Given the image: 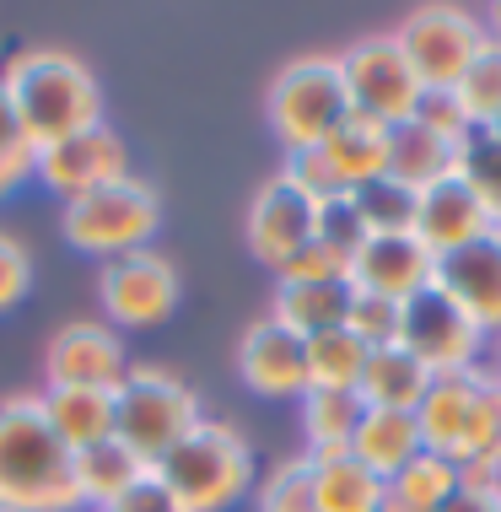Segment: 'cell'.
I'll return each mask as SVG.
<instances>
[{
  "mask_svg": "<svg viewBox=\"0 0 501 512\" xmlns=\"http://www.w3.org/2000/svg\"><path fill=\"white\" fill-rule=\"evenodd\" d=\"M0 92H6L11 114L38 151L103 119V87H97L92 65L71 49L38 44L11 54L6 71H0Z\"/></svg>",
  "mask_w": 501,
  "mask_h": 512,
  "instance_id": "obj_1",
  "label": "cell"
},
{
  "mask_svg": "<svg viewBox=\"0 0 501 512\" xmlns=\"http://www.w3.org/2000/svg\"><path fill=\"white\" fill-rule=\"evenodd\" d=\"M238 378L264 399H302L308 394V340H297L270 313L254 318L238 340Z\"/></svg>",
  "mask_w": 501,
  "mask_h": 512,
  "instance_id": "obj_14",
  "label": "cell"
},
{
  "mask_svg": "<svg viewBox=\"0 0 501 512\" xmlns=\"http://www.w3.org/2000/svg\"><path fill=\"white\" fill-rule=\"evenodd\" d=\"M496 221L485 216V205L475 200V189L464 184V178H442V184L421 189V211H415V238H421L431 254H458V248L491 238Z\"/></svg>",
  "mask_w": 501,
  "mask_h": 512,
  "instance_id": "obj_17",
  "label": "cell"
},
{
  "mask_svg": "<svg viewBox=\"0 0 501 512\" xmlns=\"http://www.w3.org/2000/svg\"><path fill=\"white\" fill-rule=\"evenodd\" d=\"M200 421V394L167 367H130L114 389V437L146 464L173 453Z\"/></svg>",
  "mask_w": 501,
  "mask_h": 512,
  "instance_id": "obj_4",
  "label": "cell"
},
{
  "mask_svg": "<svg viewBox=\"0 0 501 512\" xmlns=\"http://www.w3.org/2000/svg\"><path fill=\"white\" fill-rule=\"evenodd\" d=\"M415 119H421V124H431L437 135H448V141H464V135L475 130V124H469V114L458 108V98H453V92H426V98H421V108H415Z\"/></svg>",
  "mask_w": 501,
  "mask_h": 512,
  "instance_id": "obj_38",
  "label": "cell"
},
{
  "mask_svg": "<svg viewBox=\"0 0 501 512\" xmlns=\"http://www.w3.org/2000/svg\"><path fill=\"white\" fill-rule=\"evenodd\" d=\"M485 38H496V44H501V0H496V6H485Z\"/></svg>",
  "mask_w": 501,
  "mask_h": 512,
  "instance_id": "obj_41",
  "label": "cell"
},
{
  "mask_svg": "<svg viewBox=\"0 0 501 512\" xmlns=\"http://www.w3.org/2000/svg\"><path fill=\"white\" fill-rule=\"evenodd\" d=\"M458 486H464V480H458V464L421 448L399 475L383 480V512H442L458 496Z\"/></svg>",
  "mask_w": 501,
  "mask_h": 512,
  "instance_id": "obj_25",
  "label": "cell"
},
{
  "mask_svg": "<svg viewBox=\"0 0 501 512\" xmlns=\"http://www.w3.org/2000/svg\"><path fill=\"white\" fill-rule=\"evenodd\" d=\"M313 216H318V200L308 189L291 173H270L254 189V200H248V221H243L248 254L281 275L286 259H297L302 248L313 243Z\"/></svg>",
  "mask_w": 501,
  "mask_h": 512,
  "instance_id": "obj_11",
  "label": "cell"
},
{
  "mask_svg": "<svg viewBox=\"0 0 501 512\" xmlns=\"http://www.w3.org/2000/svg\"><path fill=\"white\" fill-rule=\"evenodd\" d=\"M351 453L372 469L378 480L399 475L415 453H421V426H415L410 410H367L356 421V437H351Z\"/></svg>",
  "mask_w": 501,
  "mask_h": 512,
  "instance_id": "obj_26",
  "label": "cell"
},
{
  "mask_svg": "<svg viewBox=\"0 0 501 512\" xmlns=\"http://www.w3.org/2000/svg\"><path fill=\"white\" fill-rule=\"evenodd\" d=\"M0 507L76 512V453L54 437L38 394L0 399Z\"/></svg>",
  "mask_w": 501,
  "mask_h": 512,
  "instance_id": "obj_2",
  "label": "cell"
},
{
  "mask_svg": "<svg viewBox=\"0 0 501 512\" xmlns=\"http://www.w3.org/2000/svg\"><path fill=\"white\" fill-rule=\"evenodd\" d=\"M345 313H351V281H275L270 318L297 340L345 329Z\"/></svg>",
  "mask_w": 501,
  "mask_h": 512,
  "instance_id": "obj_19",
  "label": "cell"
},
{
  "mask_svg": "<svg viewBox=\"0 0 501 512\" xmlns=\"http://www.w3.org/2000/svg\"><path fill=\"white\" fill-rule=\"evenodd\" d=\"M130 173V151H124L119 130L114 124H87V130L65 135V141H54L38 151V168L33 178L44 189H54L60 200H76V195H92V189L114 184V178Z\"/></svg>",
  "mask_w": 501,
  "mask_h": 512,
  "instance_id": "obj_12",
  "label": "cell"
},
{
  "mask_svg": "<svg viewBox=\"0 0 501 512\" xmlns=\"http://www.w3.org/2000/svg\"><path fill=\"white\" fill-rule=\"evenodd\" d=\"M38 405H44L54 437H60L71 453L114 437V389H71V383H49V389L38 394Z\"/></svg>",
  "mask_w": 501,
  "mask_h": 512,
  "instance_id": "obj_21",
  "label": "cell"
},
{
  "mask_svg": "<svg viewBox=\"0 0 501 512\" xmlns=\"http://www.w3.org/2000/svg\"><path fill=\"white\" fill-rule=\"evenodd\" d=\"M340 76H345L351 114L383 124V130L415 119V108L426 98V87L415 81L394 33H367V38H356L351 49H340Z\"/></svg>",
  "mask_w": 501,
  "mask_h": 512,
  "instance_id": "obj_8",
  "label": "cell"
},
{
  "mask_svg": "<svg viewBox=\"0 0 501 512\" xmlns=\"http://www.w3.org/2000/svg\"><path fill=\"white\" fill-rule=\"evenodd\" d=\"M308 464H313L318 512H383V480L351 448L308 453Z\"/></svg>",
  "mask_w": 501,
  "mask_h": 512,
  "instance_id": "obj_24",
  "label": "cell"
},
{
  "mask_svg": "<svg viewBox=\"0 0 501 512\" xmlns=\"http://www.w3.org/2000/svg\"><path fill=\"white\" fill-rule=\"evenodd\" d=\"M264 114H270V130L286 151L324 146V135L351 114L340 54H297L291 65H281V76L270 81V98H264Z\"/></svg>",
  "mask_w": 501,
  "mask_h": 512,
  "instance_id": "obj_6",
  "label": "cell"
},
{
  "mask_svg": "<svg viewBox=\"0 0 501 512\" xmlns=\"http://www.w3.org/2000/svg\"><path fill=\"white\" fill-rule=\"evenodd\" d=\"M356 211L367 221L372 238H394V232H415V211H421V189L399 184V178H372V184L351 189Z\"/></svg>",
  "mask_w": 501,
  "mask_h": 512,
  "instance_id": "obj_28",
  "label": "cell"
},
{
  "mask_svg": "<svg viewBox=\"0 0 501 512\" xmlns=\"http://www.w3.org/2000/svg\"><path fill=\"white\" fill-rule=\"evenodd\" d=\"M361 415H367V405H361L356 389H308L302 394V437H308V453L351 448Z\"/></svg>",
  "mask_w": 501,
  "mask_h": 512,
  "instance_id": "obj_27",
  "label": "cell"
},
{
  "mask_svg": "<svg viewBox=\"0 0 501 512\" xmlns=\"http://www.w3.org/2000/svg\"><path fill=\"white\" fill-rule=\"evenodd\" d=\"M108 512H189V507H184L173 491L162 486V480H157V469H146V475L135 480V486L124 491V496H119V502L108 507Z\"/></svg>",
  "mask_w": 501,
  "mask_h": 512,
  "instance_id": "obj_39",
  "label": "cell"
},
{
  "mask_svg": "<svg viewBox=\"0 0 501 512\" xmlns=\"http://www.w3.org/2000/svg\"><path fill=\"white\" fill-rule=\"evenodd\" d=\"M254 507H259V512H318V491H313V464H308V453L275 464L270 480H264L259 496H254Z\"/></svg>",
  "mask_w": 501,
  "mask_h": 512,
  "instance_id": "obj_34",
  "label": "cell"
},
{
  "mask_svg": "<svg viewBox=\"0 0 501 512\" xmlns=\"http://www.w3.org/2000/svg\"><path fill=\"white\" fill-rule=\"evenodd\" d=\"M431 286H437L442 297H453L469 324H480L485 335L496 340L501 335V227L491 238L458 248V254H442Z\"/></svg>",
  "mask_w": 501,
  "mask_h": 512,
  "instance_id": "obj_15",
  "label": "cell"
},
{
  "mask_svg": "<svg viewBox=\"0 0 501 512\" xmlns=\"http://www.w3.org/2000/svg\"><path fill=\"white\" fill-rule=\"evenodd\" d=\"M318 151H324V162H329V173L340 189H361V184H372V178L388 173V130L372 119H361V114H345L324 135Z\"/></svg>",
  "mask_w": 501,
  "mask_h": 512,
  "instance_id": "obj_22",
  "label": "cell"
},
{
  "mask_svg": "<svg viewBox=\"0 0 501 512\" xmlns=\"http://www.w3.org/2000/svg\"><path fill=\"white\" fill-rule=\"evenodd\" d=\"M372 232H367V221H361L356 211V195L351 189H340V195H329V200H318V216H313V243H324L329 254H340L345 265L361 254V243H367Z\"/></svg>",
  "mask_w": 501,
  "mask_h": 512,
  "instance_id": "obj_32",
  "label": "cell"
},
{
  "mask_svg": "<svg viewBox=\"0 0 501 512\" xmlns=\"http://www.w3.org/2000/svg\"><path fill=\"white\" fill-rule=\"evenodd\" d=\"M399 345L421 356L431 378H442V372H469L491 356V335H485L480 324H469L464 308H458L453 297H442L437 286H426V292H415L405 302V340Z\"/></svg>",
  "mask_w": 501,
  "mask_h": 512,
  "instance_id": "obj_10",
  "label": "cell"
},
{
  "mask_svg": "<svg viewBox=\"0 0 501 512\" xmlns=\"http://www.w3.org/2000/svg\"><path fill=\"white\" fill-rule=\"evenodd\" d=\"M394 38L426 92H453L464 81V71L475 65V54L485 49V22H480V11L437 0V6H415L394 27Z\"/></svg>",
  "mask_w": 501,
  "mask_h": 512,
  "instance_id": "obj_7",
  "label": "cell"
},
{
  "mask_svg": "<svg viewBox=\"0 0 501 512\" xmlns=\"http://www.w3.org/2000/svg\"><path fill=\"white\" fill-rule=\"evenodd\" d=\"M458 178L475 189V200L485 205V216L501 227V141L485 130L464 135V151H458Z\"/></svg>",
  "mask_w": 501,
  "mask_h": 512,
  "instance_id": "obj_31",
  "label": "cell"
},
{
  "mask_svg": "<svg viewBox=\"0 0 501 512\" xmlns=\"http://www.w3.org/2000/svg\"><path fill=\"white\" fill-rule=\"evenodd\" d=\"M157 227H162V195L135 173L60 205L65 243L81 248V254H97V259H119L130 248H146L157 238Z\"/></svg>",
  "mask_w": 501,
  "mask_h": 512,
  "instance_id": "obj_5",
  "label": "cell"
},
{
  "mask_svg": "<svg viewBox=\"0 0 501 512\" xmlns=\"http://www.w3.org/2000/svg\"><path fill=\"white\" fill-rule=\"evenodd\" d=\"M431 389V372L415 351L405 345H383V351H367V367H361V405L367 410H421V399Z\"/></svg>",
  "mask_w": 501,
  "mask_h": 512,
  "instance_id": "obj_20",
  "label": "cell"
},
{
  "mask_svg": "<svg viewBox=\"0 0 501 512\" xmlns=\"http://www.w3.org/2000/svg\"><path fill=\"white\" fill-rule=\"evenodd\" d=\"M485 135H496V141H501V114H496L491 124H485Z\"/></svg>",
  "mask_w": 501,
  "mask_h": 512,
  "instance_id": "obj_43",
  "label": "cell"
},
{
  "mask_svg": "<svg viewBox=\"0 0 501 512\" xmlns=\"http://www.w3.org/2000/svg\"><path fill=\"white\" fill-rule=\"evenodd\" d=\"M49 383H71V389H119L130 372V351L114 335V324L97 318H71L65 329H54L49 340Z\"/></svg>",
  "mask_w": 501,
  "mask_h": 512,
  "instance_id": "obj_13",
  "label": "cell"
},
{
  "mask_svg": "<svg viewBox=\"0 0 501 512\" xmlns=\"http://www.w3.org/2000/svg\"><path fill=\"white\" fill-rule=\"evenodd\" d=\"M367 367V345L351 329H329L308 340V389H356Z\"/></svg>",
  "mask_w": 501,
  "mask_h": 512,
  "instance_id": "obj_29",
  "label": "cell"
},
{
  "mask_svg": "<svg viewBox=\"0 0 501 512\" xmlns=\"http://www.w3.org/2000/svg\"><path fill=\"white\" fill-rule=\"evenodd\" d=\"M38 168V146L27 141V130L17 124V114H11L6 92H0V200L11 195V189H22L27 178H33Z\"/></svg>",
  "mask_w": 501,
  "mask_h": 512,
  "instance_id": "obj_35",
  "label": "cell"
},
{
  "mask_svg": "<svg viewBox=\"0 0 501 512\" xmlns=\"http://www.w3.org/2000/svg\"><path fill=\"white\" fill-rule=\"evenodd\" d=\"M442 512H501V496L496 491H469V486H458V496Z\"/></svg>",
  "mask_w": 501,
  "mask_h": 512,
  "instance_id": "obj_40",
  "label": "cell"
},
{
  "mask_svg": "<svg viewBox=\"0 0 501 512\" xmlns=\"http://www.w3.org/2000/svg\"><path fill=\"white\" fill-rule=\"evenodd\" d=\"M151 469L189 512H227L254 486V448L232 421H200Z\"/></svg>",
  "mask_w": 501,
  "mask_h": 512,
  "instance_id": "obj_3",
  "label": "cell"
},
{
  "mask_svg": "<svg viewBox=\"0 0 501 512\" xmlns=\"http://www.w3.org/2000/svg\"><path fill=\"white\" fill-rule=\"evenodd\" d=\"M146 469L151 464L141 459V453L124 448L119 437H103V442H92V448H81L76 453V496H81V507L108 512L135 480L146 475Z\"/></svg>",
  "mask_w": 501,
  "mask_h": 512,
  "instance_id": "obj_23",
  "label": "cell"
},
{
  "mask_svg": "<svg viewBox=\"0 0 501 512\" xmlns=\"http://www.w3.org/2000/svg\"><path fill=\"white\" fill-rule=\"evenodd\" d=\"M178 270L157 248H130L119 259H103L97 270V302L114 329H157L178 308Z\"/></svg>",
  "mask_w": 501,
  "mask_h": 512,
  "instance_id": "obj_9",
  "label": "cell"
},
{
  "mask_svg": "<svg viewBox=\"0 0 501 512\" xmlns=\"http://www.w3.org/2000/svg\"><path fill=\"white\" fill-rule=\"evenodd\" d=\"M0 512H11V507H0Z\"/></svg>",
  "mask_w": 501,
  "mask_h": 512,
  "instance_id": "obj_44",
  "label": "cell"
},
{
  "mask_svg": "<svg viewBox=\"0 0 501 512\" xmlns=\"http://www.w3.org/2000/svg\"><path fill=\"white\" fill-rule=\"evenodd\" d=\"M431 275H437V254H431L415 232H394V238L361 243V254L351 259V292L410 302L415 292L431 286Z\"/></svg>",
  "mask_w": 501,
  "mask_h": 512,
  "instance_id": "obj_16",
  "label": "cell"
},
{
  "mask_svg": "<svg viewBox=\"0 0 501 512\" xmlns=\"http://www.w3.org/2000/svg\"><path fill=\"white\" fill-rule=\"evenodd\" d=\"M27 292H33V254L22 238L0 232V313H11Z\"/></svg>",
  "mask_w": 501,
  "mask_h": 512,
  "instance_id": "obj_36",
  "label": "cell"
},
{
  "mask_svg": "<svg viewBox=\"0 0 501 512\" xmlns=\"http://www.w3.org/2000/svg\"><path fill=\"white\" fill-rule=\"evenodd\" d=\"M345 329L367 345V351H383V345L405 340V302L394 297H372V292H351V313H345Z\"/></svg>",
  "mask_w": 501,
  "mask_h": 512,
  "instance_id": "obj_33",
  "label": "cell"
},
{
  "mask_svg": "<svg viewBox=\"0 0 501 512\" xmlns=\"http://www.w3.org/2000/svg\"><path fill=\"white\" fill-rule=\"evenodd\" d=\"M491 372H496V378H501V335L491 340Z\"/></svg>",
  "mask_w": 501,
  "mask_h": 512,
  "instance_id": "obj_42",
  "label": "cell"
},
{
  "mask_svg": "<svg viewBox=\"0 0 501 512\" xmlns=\"http://www.w3.org/2000/svg\"><path fill=\"white\" fill-rule=\"evenodd\" d=\"M458 108L469 114V124L475 130H485L496 114H501V44L496 38H485V49L475 54V65L464 71V81L453 87Z\"/></svg>",
  "mask_w": 501,
  "mask_h": 512,
  "instance_id": "obj_30",
  "label": "cell"
},
{
  "mask_svg": "<svg viewBox=\"0 0 501 512\" xmlns=\"http://www.w3.org/2000/svg\"><path fill=\"white\" fill-rule=\"evenodd\" d=\"M458 151H464V141H448L431 124L405 119L388 130V178H399L410 189H431L458 173Z\"/></svg>",
  "mask_w": 501,
  "mask_h": 512,
  "instance_id": "obj_18",
  "label": "cell"
},
{
  "mask_svg": "<svg viewBox=\"0 0 501 512\" xmlns=\"http://www.w3.org/2000/svg\"><path fill=\"white\" fill-rule=\"evenodd\" d=\"M275 281H351V265L340 254H329L324 243H308L297 259H286Z\"/></svg>",
  "mask_w": 501,
  "mask_h": 512,
  "instance_id": "obj_37",
  "label": "cell"
}]
</instances>
